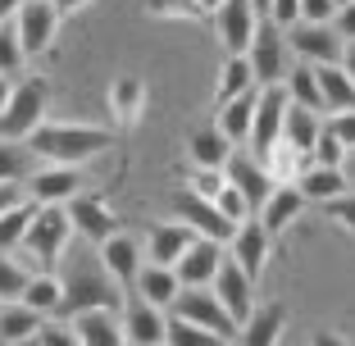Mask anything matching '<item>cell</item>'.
<instances>
[{
	"mask_svg": "<svg viewBox=\"0 0 355 346\" xmlns=\"http://www.w3.org/2000/svg\"><path fill=\"white\" fill-rule=\"evenodd\" d=\"M187 191L200 196V200H214L223 191V173H219V168H191V173H187Z\"/></svg>",
	"mask_w": 355,
	"mask_h": 346,
	"instance_id": "obj_40",
	"label": "cell"
},
{
	"mask_svg": "<svg viewBox=\"0 0 355 346\" xmlns=\"http://www.w3.org/2000/svg\"><path fill=\"white\" fill-rule=\"evenodd\" d=\"M32 200H19L14 210H5L0 214V255H19V246H23V232H28V223H32Z\"/></svg>",
	"mask_w": 355,
	"mask_h": 346,
	"instance_id": "obj_36",
	"label": "cell"
},
{
	"mask_svg": "<svg viewBox=\"0 0 355 346\" xmlns=\"http://www.w3.org/2000/svg\"><path fill=\"white\" fill-rule=\"evenodd\" d=\"M164 346H228V342H219V337L205 333V328L182 324V319L168 315V319H164Z\"/></svg>",
	"mask_w": 355,
	"mask_h": 346,
	"instance_id": "obj_38",
	"label": "cell"
},
{
	"mask_svg": "<svg viewBox=\"0 0 355 346\" xmlns=\"http://www.w3.org/2000/svg\"><path fill=\"white\" fill-rule=\"evenodd\" d=\"M132 292H137V301L155 305V310H168V305H173V296L182 292V287H178L173 269H159V264H141V273H137Z\"/></svg>",
	"mask_w": 355,
	"mask_h": 346,
	"instance_id": "obj_25",
	"label": "cell"
},
{
	"mask_svg": "<svg viewBox=\"0 0 355 346\" xmlns=\"http://www.w3.org/2000/svg\"><path fill=\"white\" fill-rule=\"evenodd\" d=\"M246 64H251V83L260 87H282V78H287V37H282V28H273V23H260L251 37V46H246Z\"/></svg>",
	"mask_w": 355,
	"mask_h": 346,
	"instance_id": "obj_6",
	"label": "cell"
},
{
	"mask_svg": "<svg viewBox=\"0 0 355 346\" xmlns=\"http://www.w3.org/2000/svg\"><path fill=\"white\" fill-rule=\"evenodd\" d=\"M209 292L219 296V305H223V315L232 319V324H246L251 319V310H255V283L246 278V273L237 269V264L223 255V264H219V273H214V283H209Z\"/></svg>",
	"mask_w": 355,
	"mask_h": 346,
	"instance_id": "obj_12",
	"label": "cell"
},
{
	"mask_svg": "<svg viewBox=\"0 0 355 346\" xmlns=\"http://www.w3.org/2000/svg\"><path fill=\"white\" fill-rule=\"evenodd\" d=\"M37 342L42 346H78V337H73V328L64 324V319H46V324L37 328Z\"/></svg>",
	"mask_w": 355,
	"mask_h": 346,
	"instance_id": "obj_46",
	"label": "cell"
},
{
	"mask_svg": "<svg viewBox=\"0 0 355 346\" xmlns=\"http://www.w3.org/2000/svg\"><path fill=\"white\" fill-rule=\"evenodd\" d=\"M64 214H69V223H73V237H83L87 246H101L105 237H114V232H119L114 210H110L101 196H87V191L69 200V205H64Z\"/></svg>",
	"mask_w": 355,
	"mask_h": 346,
	"instance_id": "obj_14",
	"label": "cell"
},
{
	"mask_svg": "<svg viewBox=\"0 0 355 346\" xmlns=\"http://www.w3.org/2000/svg\"><path fill=\"white\" fill-rule=\"evenodd\" d=\"M251 123H255V92H246V96H237V101H228V105H219V123L214 128H219L223 141L237 150V146H246Z\"/></svg>",
	"mask_w": 355,
	"mask_h": 346,
	"instance_id": "obj_26",
	"label": "cell"
},
{
	"mask_svg": "<svg viewBox=\"0 0 355 346\" xmlns=\"http://www.w3.org/2000/svg\"><path fill=\"white\" fill-rule=\"evenodd\" d=\"M146 14L150 19H182V23L209 19V14L200 10V0H146Z\"/></svg>",
	"mask_w": 355,
	"mask_h": 346,
	"instance_id": "obj_39",
	"label": "cell"
},
{
	"mask_svg": "<svg viewBox=\"0 0 355 346\" xmlns=\"http://www.w3.org/2000/svg\"><path fill=\"white\" fill-rule=\"evenodd\" d=\"M223 251H228V260L255 283L264 273V264H269V255H273V241H269V232L260 228V219H246V223H237V232H232V241Z\"/></svg>",
	"mask_w": 355,
	"mask_h": 346,
	"instance_id": "obj_15",
	"label": "cell"
},
{
	"mask_svg": "<svg viewBox=\"0 0 355 346\" xmlns=\"http://www.w3.org/2000/svg\"><path fill=\"white\" fill-rule=\"evenodd\" d=\"M114 146V132L110 128H92V123H42L37 132L28 137V150L32 159L42 164H87L92 155Z\"/></svg>",
	"mask_w": 355,
	"mask_h": 346,
	"instance_id": "obj_2",
	"label": "cell"
},
{
	"mask_svg": "<svg viewBox=\"0 0 355 346\" xmlns=\"http://www.w3.org/2000/svg\"><path fill=\"white\" fill-rule=\"evenodd\" d=\"M96 260H101L105 273H110V283L123 292V287L137 283V273H141L146 255H141V241H137L132 232H114V237H105L101 246H96Z\"/></svg>",
	"mask_w": 355,
	"mask_h": 346,
	"instance_id": "obj_11",
	"label": "cell"
},
{
	"mask_svg": "<svg viewBox=\"0 0 355 346\" xmlns=\"http://www.w3.org/2000/svg\"><path fill=\"white\" fill-rule=\"evenodd\" d=\"M337 69H342V73L355 83V42H346V46H342V60H337Z\"/></svg>",
	"mask_w": 355,
	"mask_h": 346,
	"instance_id": "obj_52",
	"label": "cell"
},
{
	"mask_svg": "<svg viewBox=\"0 0 355 346\" xmlns=\"http://www.w3.org/2000/svg\"><path fill=\"white\" fill-rule=\"evenodd\" d=\"M333 5H337V10H342V5H351V0H333Z\"/></svg>",
	"mask_w": 355,
	"mask_h": 346,
	"instance_id": "obj_58",
	"label": "cell"
},
{
	"mask_svg": "<svg viewBox=\"0 0 355 346\" xmlns=\"http://www.w3.org/2000/svg\"><path fill=\"white\" fill-rule=\"evenodd\" d=\"M269 23L287 32L296 23V0H273V5H269Z\"/></svg>",
	"mask_w": 355,
	"mask_h": 346,
	"instance_id": "obj_49",
	"label": "cell"
},
{
	"mask_svg": "<svg viewBox=\"0 0 355 346\" xmlns=\"http://www.w3.org/2000/svg\"><path fill=\"white\" fill-rule=\"evenodd\" d=\"M342 155H346V150L337 146L333 137H328V132H319V141H314V150H310V159H314V164H319V168H342Z\"/></svg>",
	"mask_w": 355,
	"mask_h": 346,
	"instance_id": "obj_47",
	"label": "cell"
},
{
	"mask_svg": "<svg viewBox=\"0 0 355 346\" xmlns=\"http://www.w3.org/2000/svg\"><path fill=\"white\" fill-rule=\"evenodd\" d=\"M337 14L333 0H296V23H310V28H328Z\"/></svg>",
	"mask_w": 355,
	"mask_h": 346,
	"instance_id": "obj_42",
	"label": "cell"
},
{
	"mask_svg": "<svg viewBox=\"0 0 355 346\" xmlns=\"http://www.w3.org/2000/svg\"><path fill=\"white\" fill-rule=\"evenodd\" d=\"M19 305H28L32 315H42V319H55L60 315V278L55 273H32Z\"/></svg>",
	"mask_w": 355,
	"mask_h": 346,
	"instance_id": "obj_32",
	"label": "cell"
},
{
	"mask_svg": "<svg viewBox=\"0 0 355 346\" xmlns=\"http://www.w3.org/2000/svg\"><path fill=\"white\" fill-rule=\"evenodd\" d=\"M19 200H28V196H23V187H5V182H0V214L14 210Z\"/></svg>",
	"mask_w": 355,
	"mask_h": 346,
	"instance_id": "obj_51",
	"label": "cell"
},
{
	"mask_svg": "<svg viewBox=\"0 0 355 346\" xmlns=\"http://www.w3.org/2000/svg\"><path fill=\"white\" fill-rule=\"evenodd\" d=\"M324 132L333 137L342 150H355V110H351V114H333V119L324 123Z\"/></svg>",
	"mask_w": 355,
	"mask_h": 346,
	"instance_id": "obj_45",
	"label": "cell"
},
{
	"mask_svg": "<svg viewBox=\"0 0 355 346\" xmlns=\"http://www.w3.org/2000/svg\"><path fill=\"white\" fill-rule=\"evenodd\" d=\"M282 37H287V51H296V55H301V64H310V69H324V64H337V60H342V37H337L333 28L292 23Z\"/></svg>",
	"mask_w": 355,
	"mask_h": 346,
	"instance_id": "obj_16",
	"label": "cell"
},
{
	"mask_svg": "<svg viewBox=\"0 0 355 346\" xmlns=\"http://www.w3.org/2000/svg\"><path fill=\"white\" fill-rule=\"evenodd\" d=\"M282 328H287V305L269 301V305H255L251 319L237 328V337H241V346H278Z\"/></svg>",
	"mask_w": 355,
	"mask_h": 346,
	"instance_id": "obj_24",
	"label": "cell"
},
{
	"mask_svg": "<svg viewBox=\"0 0 355 346\" xmlns=\"http://www.w3.org/2000/svg\"><path fill=\"white\" fill-rule=\"evenodd\" d=\"M319 132H324L319 114H310V110H301V105H287V114H282V146H292L296 155H310Z\"/></svg>",
	"mask_w": 355,
	"mask_h": 346,
	"instance_id": "obj_29",
	"label": "cell"
},
{
	"mask_svg": "<svg viewBox=\"0 0 355 346\" xmlns=\"http://www.w3.org/2000/svg\"><path fill=\"white\" fill-rule=\"evenodd\" d=\"M282 92H287V101L301 110H310V114H324V96H319V78H314L310 64H296V69H287V78H282Z\"/></svg>",
	"mask_w": 355,
	"mask_h": 346,
	"instance_id": "obj_31",
	"label": "cell"
},
{
	"mask_svg": "<svg viewBox=\"0 0 355 346\" xmlns=\"http://www.w3.org/2000/svg\"><path fill=\"white\" fill-rule=\"evenodd\" d=\"M319 78V96H324V114H351L355 110V83L337 69V64H324L314 69Z\"/></svg>",
	"mask_w": 355,
	"mask_h": 346,
	"instance_id": "obj_28",
	"label": "cell"
},
{
	"mask_svg": "<svg viewBox=\"0 0 355 346\" xmlns=\"http://www.w3.org/2000/svg\"><path fill=\"white\" fill-rule=\"evenodd\" d=\"M46 78H23V83L10 87V101L0 110V137L5 141H28L37 128L46 123Z\"/></svg>",
	"mask_w": 355,
	"mask_h": 346,
	"instance_id": "obj_3",
	"label": "cell"
},
{
	"mask_svg": "<svg viewBox=\"0 0 355 346\" xmlns=\"http://www.w3.org/2000/svg\"><path fill=\"white\" fill-rule=\"evenodd\" d=\"M23 0H0V23H14V14H19Z\"/></svg>",
	"mask_w": 355,
	"mask_h": 346,
	"instance_id": "obj_54",
	"label": "cell"
},
{
	"mask_svg": "<svg viewBox=\"0 0 355 346\" xmlns=\"http://www.w3.org/2000/svg\"><path fill=\"white\" fill-rule=\"evenodd\" d=\"M219 5H223V0H200V10H205V14H214Z\"/></svg>",
	"mask_w": 355,
	"mask_h": 346,
	"instance_id": "obj_57",
	"label": "cell"
},
{
	"mask_svg": "<svg viewBox=\"0 0 355 346\" xmlns=\"http://www.w3.org/2000/svg\"><path fill=\"white\" fill-rule=\"evenodd\" d=\"M32 168H37V159H32L28 141H5L0 137V182L5 187H19V182L32 178Z\"/></svg>",
	"mask_w": 355,
	"mask_h": 346,
	"instance_id": "obj_34",
	"label": "cell"
},
{
	"mask_svg": "<svg viewBox=\"0 0 355 346\" xmlns=\"http://www.w3.org/2000/svg\"><path fill=\"white\" fill-rule=\"evenodd\" d=\"M214 210H219V214H223V219H228V223H232V228H237V223H246V219H255V214H251V210H246V200H241V196H237V191H232V187H228V182H223V191H219V196H214Z\"/></svg>",
	"mask_w": 355,
	"mask_h": 346,
	"instance_id": "obj_43",
	"label": "cell"
},
{
	"mask_svg": "<svg viewBox=\"0 0 355 346\" xmlns=\"http://www.w3.org/2000/svg\"><path fill=\"white\" fill-rule=\"evenodd\" d=\"M269 5H273V0H251V10H255V19H260V23H269Z\"/></svg>",
	"mask_w": 355,
	"mask_h": 346,
	"instance_id": "obj_55",
	"label": "cell"
},
{
	"mask_svg": "<svg viewBox=\"0 0 355 346\" xmlns=\"http://www.w3.org/2000/svg\"><path fill=\"white\" fill-rule=\"evenodd\" d=\"M228 155H232V146L223 141L219 128H196V132L187 137V159H191V168H219V173H223Z\"/></svg>",
	"mask_w": 355,
	"mask_h": 346,
	"instance_id": "obj_27",
	"label": "cell"
},
{
	"mask_svg": "<svg viewBox=\"0 0 355 346\" xmlns=\"http://www.w3.org/2000/svg\"><path fill=\"white\" fill-rule=\"evenodd\" d=\"M64 324L73 328L78 346H128L114 310H87V315H73V319H64Z\"/></svg>",
	"mask_w": 355,
	"mask_h": 346,
	"instance_id": "obj_23",
	"label": "cell"
},
{
	"mask_svg": "<svg viewBox=\"0 0 355 346\" xmlns=\"http://www.w3.org/2000/svg\"><path fill=\"white\" fill-rule=\"evenodd\" d=\"M292 187L301 191V200H324V205H328V200H337L346 191V173H342V168H319V164H310L301 178L292 182Z\"/></svg>",
	"mask_w": 355,
	"mask_h": 346,
	"instance_id": "obj_30",
	"label": "cell"
},
{
	"mask_svg": "<svg viewBox=\"0 0 355 346\" xmlns=\"http://www.w3.org/2000/svg\"><path fill=\"white\" fill-rule=\"evenodd\" d=\"M191 228H182V223L178 219H168V223H155V228H150V237H146V264H159V269H173L178 264V255L187 251L191 246Z\"/></svg>",
	"mask_w": 355,
	"mask_h": 346,
	"instance_id": "obj_22",
	"label": "cell"
},
{
	"mask_svg": "<svg viewBox=\"0 0 355 346\" xmlns=\"http://www.w3.org/2000/svg\"><path fill=\"white\" fill-rule=\"evenodd\" d=\"M246 92H255V83H251V64H246V55H228L223 60V69H219V105H228V101H237V96H246Z\"/></svg>",
	"mask_w": 355,
	"mask_h": 346,
	"instance_id": "obj_35",
	"label": "cell"
},
{
	"mask_svg": "<svg viewBox=\"0 0 355 346\" xmlns=\"http://www.w3.org/2000/svg\"><path fill=\"white\" fill-rule=\"evenodd\" d=\"M301 210H305V200H301V191H296V187H273L255 219H260V228L269 232V241H278L282 232L301 219Z\"/></svg>",
	"mask_w": 355,
	"mask_h": 346,
	"instance_id": "obj_21",
	"label": "cell"
},
{
	"mask_svg": "<svg viewBox=\"0 0 355 346\" xmlns=\"http://www.w3.org/2000/svg\"><path fill=\"white\" fill-rule=\"evenodd\" d=\"M119 328H123L128 346H164V310L137 301V296L119 305Z\"/></svg>",
	"mask_w": 355,
	"mask_h": 346,
	"instance_id": "obj_19",
	"label": "cell"
},
{
	"mask_svg": "<svg viewBox=\"0 0 355 346\" xmlns=\"http://www.w3.org/2000/svg\"><path fill=\"white\" fill-rule=\"evenodd\" d=\"M310 346H351V342H346V337H337L333 328H314V333H310Z\"/></svg>",
	"mask_w": 355,
	"mask_h": 346,
	"instance_id": "obj_50",
	"label": "cell"
},
{
	"mask_svg": "<svg viewBox=\"0 0 355 346\" xmlns=\"http://www.w3.org/2000/svg\"><path fill=\"white\" fill-rule=\"evenodd\" d=\"M60 315L55 319H73V315H87V310H114L123 305V292L110 283V273L101 269L96 260V246H73L69 241V251L60 255Z\"/></svg>",
	"mask_w": 355,
	"mask_h": 346,
	"instance_id": "obj_1",
	"label": "cell"
},
{
	"mask_svg": "<svg viewBox=\"0 0 355 346\" xmlns=\"http://www.w3.org/2000/svg\"><path fill=\"white\" fill-rule=\"evenodd\" d=\"M42 324H46V319L32 315L28 305H19V301L0 305V342H5V346H19V342H28V337H37Z\"/></svg>",
	"mask_w": 355,
	"mask_h": 346,
	"instance_id": "obj_33",
	"label": "cell"
},
{
	"mask_svg": "<svg viewBox=\"0 0 355 346\" xmlns=\"http://www.w3.org/2000/svg\"><path fill=\"white\" fill-rule=\"evenodd\" d=\"M328 28L342 37V46H346V42H355V0H351V5H342V10L333 14V23H328Z\"/></svg>",
	"mask_w": 355,
	"mask_h": 346,
	"instance_id": "obj_48",
	"label": "cell"
},
{
	"mask_svg": "<svg viewBox=\"0 0 355 346\" xmlns=\"http://www.w3.org/2000/svg\"><path fill=\"white\" fill-rule=\"evenodd\" d=\"M287 92L282 87H264V92H255V123H251V137H246V155L255 159V164H264V159L273 155V146L282 141V114H287Z\"/></svg>",
	"mask_w": 355,
	"mask_h": 346,
	"instance_id": "obj_7",
	"label": "cell"
},
{
	"mask_svg": "<svg viewBox=\"0 0 355 346\" xmlns=\"http://www.w3.org/2000/svg\"><path fill=\"white\" fill-rule=\"evenodd\" d=\"M23 69V51H19V37H14L10 23H0V78H10Z\"/></svg>",
	"mask_w": 355,
	"mask_h": 346,
	"instance_id": "obj_41",
	"label": "cell"
},
{
	"mask_svg": "<svg viewBox=\"0 0 355 346\" xmlns=\"http://www.w3.org/2000/svg\"><path fill=\"white\" fill-rule=\"evenodd\" d=\"M223 255H228V251H223L219 241L196 237L187 251L178 255V264H173L178 287H209V283H214V273H219V264H223Z\"/></svg>",
	"mask_w": 355,
	"mask_h": 346,
	"instance_id": "obj_17",
	"label": "cell"
},
{
	"mask_svg": "<svg viewBox=\"0 0 355 346\" xmlns=\"http://www.w3.org/2000/svg\"><path fill=\"white\" fill-rule=\"evenodd\" d=\"M10 87H14L10 78H0V110H5V101H10Z\"/></svg>",
	"mask_w": 355,
	"mask_h": 346,
	"instance_id": "obj_56",
	"label": "cell"
},
{
	"mask_svg": "<svg viewBox=\"0 0 355 346\" xmlns=\"http://www.w3.org/2000/svg\"><path fill=\"white\" fill-rule=\"evenodd\" d=\"M110 114H114L119 128H137L141 114H146V83L137 73H119L110 83Z\"/></svg>",
	"mask_w": 355,
	"mask_h": 346,
	"instance_id": "obj_20",
	"label": "cell"
},
{
	"mask_svg": "<svg viewBox=\"0 0 355 346\" xmlns=\"http://www.w3.org/2000/svg\"><path fill=\"white\" fill-rule=\"evenodd\" d=\"M10 28H14V37H19L23 60H32V55H46V51L55 46V32H60V14H55L51 0H23Z\"/></svg>",
	"mask_w": 355,
	"mask_h": 346,
	"instance_id": "obj_8",
	"label": "cell"
},
{
	"mask_svg": "<svg viewBox=\"0 0 355 346\" xmlns=\"http://www.w3.org/2000/svg\"><path fill=\"white\" fill-rule=\"evenodd\" d=\"M69 241H73V223H69L64 205H37L28 232H23L19 255H32V264H60Z\"/></svg>",
	"mask_w": 355,
	"mask_h": 346,
	"instance_id": "obj_4",
	"label": "cell"
},
{
	"mask_svg": "<svg viewBox=\"0 0 355 346\" xmlns=\"http://www.w3.org/2000/svg\"><path fill=\"white\" fill-rule=\"evenodd\" d=\"M32 269L19 260V255H0V305H10L23 296V287H28Z\"/></svg>",
	"mask_w": 355,
	"mask_h": 346,
	"instance_id": "obj_37",
	"label": "cell"
},
{
	"mask_svg": "<svg viewBox=\"0 0 355 346\" xmlns=\"http://www.w3.org/2000/svg\"><path fill=\"white\" fill-rule=\"evenodd\" d=\"M168 205H173V219L182 223V228H191V237H205V241H219V246H228L232 232H237L219 210H214V200L191 196L187 187H178L173 196H168Z\"/></svg>",
	"mask_w": 355,
	"mask_h": 346,
	"instance_id": "obj_9",
	"label": "cell"
},
{
	"mask_svg": "<svg viewBox=\"0 0 355 346\" xmlns=\"http://www.w3.org/2000/svg\"><path fill=\"white\" fill-rule=\"evenodd\" d=\"M255 28H260V19H255L251 0H223L219 10H214V32H219V42L228 55H246Z\"/></svg>",
	"mask_w": 355,
	"mask_h": 346,
	"instance_id": "obj_18",
	"label": "cell"
},
{
	"mask_svg": "<svg viewBox=\"0 0 355 346\" xmlns=\"http://www.w3.org/2000/svg\"><path fill=\"white\" fill-rule=\"evenodd\" d=\"M223 182L246 200V210H251V214H260V205L269 200V191H273V178L264 173V164H255L246 150H232V155H228V164H223Z\"/></svg>",
	"mask_w": 355,
	"mask_h": 346,
	"instance_id": "obj_13",
	"label": "cell"
},
{
	"mask_svg": "<svg viewBox=\"0 0 355 346\" xmlns=\"http://www.w3.org/2000/svg\"><path fill=\"white\" fill-rule=\"evenodd\" d=\"M324 214L337 223V228H346V232L355 237V191H342L337 200H328V205H324Z\"/></svg>",
	"mask_w": 355,
	"mask_h": 346,
	"instance_id": "obj_44",
	"label": "cell"
},
{
	"mask_svg": "<svg viewBox=\"0 0 355 346\" xmlns=\"http://www.w3.org/2000/svg\"><path fill=\"white\" fill-rule=\"evenodd\" d=\"M23 196L32 205H69L73 196H83V173L69 164H42L23 182Z\"/></svg>",
	"mask_w": 355,
	"mask_h": 346,
	"instance_id": "obj_10",
	"label": "cell"
},
{
	"mask_svg": "<svg viewBox=\"0 0 355 346\" xmlns=\"http://www.w3.org/2000/svg\"><path fill=\"white\" fill-rule=\"evenodd\" d=\"M51 5H55V14L64 19V14H78V10H87L92 0H51Z\"/></svg>",
	"mask_w": 355,
	"mask_h": 346,
	"instance_id": "obj_53",
	"label": "cell"
},
{
	"mask_svg": "<svg viewBox=\"0 0 355 346\" xmlns=\"http://www.w3.org/2000/svg\"><path fill=\"white\" fill-rule=\"evenodd\" d=\"M168 315L182 319V324L205 328V333H214L219 342H237V324L223 315L219 296L209 292V287H182V292L173 296V305H168Z\"/></svg>",
	"mask_w": 355,
	"mask_h": 346,
	"instance_id": "obj_5",
	"label": "cell"
}]
</instances>
